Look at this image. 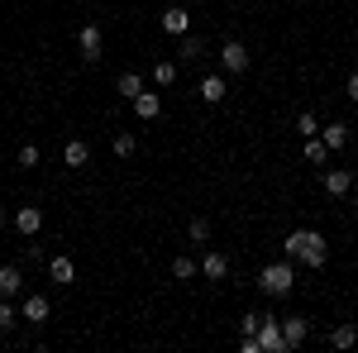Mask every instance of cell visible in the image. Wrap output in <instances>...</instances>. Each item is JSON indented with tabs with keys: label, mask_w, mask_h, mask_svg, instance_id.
Returning <instances> with one entry per match:
<instances>
[{
	"label": "cell",
	"mask_w": 358,
	"mask_h": 353,
	"mask_svg": "<svg viewBox=\"0 0 358 353\" xmlns=\"http://www.w3.org/2000/svg\"><path fill=\"white\" fill-rule=\"evenodd\" d=\"M282 253H287L292 263H306L310 272H320L330 263V244H325L320 229H292V234L282 239Z\"/></svg>",
	"instance_id": "6da1fadb"
},
{
	"label": "cell",
	"mask_w": 358,
	"mask_h": 353,
	"mask_svg": "<svg viewBox=\"0 0 358 353\" xmlns=\"http://www.w3.org/2000/svg\"><path fill=\"white\" fill-rule=\"evenodd\" d=\"M258 287H263V296H292V287H296V263H292V258L268 263V268L258 272Z\"/></svg>",
	"instance_id": "7a4b0ae2"
},
{
	"label": "cell",
	"mask_w": 358,
	"mask_h": 353,
	"mask_svg": "<svg viewBox=\"0 0 358 353\" xmlns=\"http://www.w3.org/2000/svg\"><path fill=\"white\" fill-rule=\"evenodd\" d=\"M248 62H253V53H248L239 38H224V43H220V72H224V77H239V72H248Z\"/></svg>",
	"instance_id": "3957f363"
},
{
	"label": "cell",
	"mask_w": 358,
	"mask_h": 353,
	"mask_svg": "<svg viewBox=\"0 0 358 353\" xmlns=\"http://www.w3.org/2000/svg\"><path fill=\"white\" fill-rule=\"evenodd\" d=\"M258 353H287V339H282V320L277 315H263V325H258Z\"/></svg>",
	"instance_id": "277c9868"
},
{
	"label": "cell",
	"mask_w": 358,
	"mask_h": 353,
	"mask_svg": "<svg viewBox=\"0 0 358 353\" xmlns=\"http://www.w3.org/2000/svg\"><path fill=\"white\" fill-rule=\"evenodd\" d=\"M77 53H82V62H101V53H106L101 24H82L77 29Z\"/></svg>",
	"instance_id": "5b68a950"
},
{
	"label": "cell",
	"mask_w": 358,
	"mask_h": 353,
	"mask_svg": "<svg viewBox=\"0 0 358 353\" xmlns=\"http://www.w3.org/2000/svg\"><path fill=\"white\" fill-rule=\"evenodd\" d=\"M48 315H53V301L48 296L29 291V296L20 301V320H29V325H48Z\"/></svg>",
	"instance_id": "8992f818"
},
{
	"label": "cell",
	"mask_w": 358,
	"mask_h": 353,
	"mask_svg": "<svg viewBox=\"0 0 358 353\" xmlns=\"http://www.w3.org/2000/svg\"><path fill=\"white\" fill-rule=\"evenodd\" d=\"M196 96H201L206 106H220L224 96H229V77H224V72H206L201 86H196Z\"/></svg>",
	"instance_id": "52a82bcc"
},
{
	"label": "cell",
	"mask_w": 358,
	"mask_h": 353,
	"mask_svg": "<svg viewBox=\"0 0 358 353\" xmlns=\"http://www.w3.org/2000/svg\"><path fill=\"white\" fill-rule=\"evenodd\" d=\"M129 106H134V120H143V124H153V120L163 115V96L143 86V91H138V96H134V101H129Z\"/></svg>",
	"instance_id": "ba28073f"
},
{
	"label": "cell",
	"mask_w": 358,
	"mask_h": 353,
	"mask_svg": "<svg viewBox=\"0 0 358 353\" xmlns=\"http://www.w3.org/2000/svg\"><path fill=\"white\" fill-rule=\"evenodd\" d=\"M282 339H287V353H296L306 339H310V320H306V315H287V320H282Z\"/></svg>",
	"instance_id": "9c48e42d"
},
{
	"label": "cell",
	"mask_w": 358,
	"mask_h": 353,
	"mask_svg": "<svg viewBox=\"0 0 358 353\" xmlns=\"http://www.w3.org/2000/svg\"><path fill=\"white\" fill-rule=\"evenodd\" d=\"M158 24H163L172 38H182V34H192V15H187L182 5H167L163 15H158Z\"/></svg>",
	"instance_id": "30bf717a"
},
{
	"label": "cell",
	"mask_w": 358,
	"mask_h": 353,
	"mask_svg": "<svg viewBox=\"0 0 358 353\" xmlns=\"http://www.w3.org/2000/svg\"><path fill=\"white\" fill-rule=\"evenodd\" d=\"M325 191H330L334 201H344L354 191V172L349 167H325Z\"/></svg>",
	"instance_id": "8fae6325"
},
{
	"label": "cell",
	"mask_w": 358,
	"mask_h": 353,
	"mask_svg": "<svg viewBox=\"0 0 358 353\" xmlns=\"http://www.w3.org/2000/svg\"><path fill=\"white\" fill-rule=\"evenodd\" d=\"M15 229H20L24 239H34V234L43 229V206H20V210H15Z\"/></svg>",
	"instance_id": "7c38bea8"
},
{
	"label": "cell",
	"mask_w": 358,
	"mask_h": 353,
	"mask_svg": "<svg viewBox=\"0 0 358 353\" xmlns=\"http://www.w3.org/2000/svg\"><path fill=\"white\" fill-rule=\"evenodd\" d=\"M48 277H53L57 287H72V282H77V263H72L67 253H57V258H48Z\"/></svg>",
	"instance_id": "4fadbf2b"
},
{
	"label": "cell",
	"mask_w": 358,
	"mask_h": 353,
	"mask_svg": "<svg viewBox=\"0 0 358 353\" xmlns=\"http://www.w3.org/2000/svg\"><path fill=\"white\" fill-rule=\"evenodd\" d=\"M62 163L67 167H86L91 163V143H86V138H67V143H62Z\"/></svg>",
	"instance_id": "5bb4252c"
},
{
	"label": "cell",
	"mask_w": 358,
	"mask_h": 353,
	"mask_svg": "<svg viewBox=\"0 0 358 353\" xmlns=\"http://www.w3.org/2000/svg\"><path fill=\"white\" fill-rule=\"evenodd\" d=\"M206 57V38L201 34H182V43H177V62H201Z\"/></svg>",
	"instance_id": "9a60e30c"
},
{
	"label": "cell",
	"mask_w": 358,
	"mask_h": 353,
	"mask_svg": "<svg viewBox=\"0 0 358 353\" xmlns=\"http://www.w3.org/2000/svg\"><path fill=\"white\" fill-rule=\"evenodd\" d=\"M320 138H325V148H330V153H339V148L354 138V129H349L344 120H339V124H320Z\"/></svg>",
	"instance_id": "2e32d148"
},
{
	"label": "cell",
	"mask_w": 358,
	"mask_h": 353,
	"mask_svg": "<svg viewBox=\"0 0 358 353\" xmlns=\"http://www.w3.org/2000/svg\"><path fill=\"white\" fill-rule=\"evenodd\" d=\"M24 291V272L15 268V263H5L0 268V296H20Z\"/></svg>",
	"instance_id": "e0dca14e"
},
{
	"label": "cell",
	"mask_w": 358,
	"mask_h": 353,
	"mask_svg": "<svg viewBox=\"0 0 358 353\" xmlns=\"http://www.w3.org/2000/svg\"><path fill=\"white\" fill-rule=\"evenodd\" d=\"M201 277L224 282V277H229V258H224V253H206V258H201Z\"/></svg>",
	"instance_id": "ac0fdd59"
},
{
	"label": "cell",
	"mask_w": 358,
	"mask_h": 353,
	"mask_svg": "<svg viewBox=\"0 0 358 353\" xmlns=\"http://www.w3.org/2000/svg\"><path fill=\"white\" fill-rule=\"evenodd\" d=\"M138 91H143V77H138V72H120V77H115V96H120V101H134Z\"/></svg>",
	"instance_id": "d6986e66"
},
{
	"label": "cell",
	"mask_w": 358,
	"mask_h": 353,
	"mask_svg": "<svg viewBox=\"0 0 358 353\" xmlns=\"http://www.w3.org/2000/svg\"><path fill=\"white\" fill-rule=\"evenodd\" d=\"M172 277L177 282H196L201 277V263H196L192 253H182V258H172Z\"/></svg>",
	"instance_id": "ffe728a7"
},
{
	"label": "cell",
	"mask_w": 358,
	"mask_h": 353,
	"mask_svg": "<svg viewBox=\"0 0 358 353\" xmlns=\"http://www.w3.org/2000/svg\"><path fill=\"white\" fill-rule=\"evenodd\" d=\"M306 163H310V167H325V163H330V148H325V138H320V134L306 138Z\"/></svg>",
	"instance_id": "44dd1931"
},
{
	"label": "cell",
	"mask_w": 358,
	"mask_h": 353,
	"mask_svg": "<svg viewBox=\"0 0 358 353\" xmlns=\"http://www.w3.org/2000/svg\"><path fill=\"white\" fill-rule=\"evenodd\" d=\"M330 344H334V349H354V344H358V325H349V320L334 325L330 329Z\"/></svg>",
	"instance_id": "7402d4cb"
},
{
	"label": "cell",
	"mask_w": 358,
	"mask_h": 353,
	"mask_svg": "<svg viewBox=\"0 0 358 353\" xmlns=\"http://www.w3.org/2000/svg\"><path fill=\"white\" fill-rule=\"evenodd\" d=\"M177 82V62H172V57H158V62H153V86H172Z\"/></svg>",
	"instance_id": "603a6c76"
},
{
	"label": "cell",
	"mask_w": 358,
	"mask_h": 353,
	"mask_svg": "<svg viewBox=\"0 0 358 353\" xmlns=\"http://www.w3.org/2000/svg\"><path fill=\"white\" fill-rule=\"evenodd\" d=\"M138 153V138L129 134V129H120V134H115V158H134Z\"/></svg>",
	"instance_id": "cb8c5ba5"
},
{
	"label": "cell",
	"mask_w": 358,
	"mask_h": 353,
	"mask_svg": "<svg viewBox=\"0 0 358 353\" xmlns=\"http://www.w3.org/2000/svg\"><path fill=\"white\" fill-rule=\"evenodd\" d=\"M296 129H301V138H315L320 134V115H315V110H301V115H296Z\"/></svg>",
	"instance_id": "d4e9b609"
},
{
	"label": "cell",
	"mask_w": 358,
	"mask_h": 353,
	"mask_svg": "<svg viewBox=\"0 0 358 353\" xmlns=\"http://www.w3.org/2000/svg\"><path fill=\"white\" fill-rule=\"evenodd\" d=\"M187 239H192V244H206V239H210V219H206V215H192V224H187Z\"/></svg>",
	"instance_id": "484cf974"
},
{
	"label": "cell",
	"mask_w": 358,
	"mask_h": 353,
	"mask_svg": "<svg viewBox=\"0 0 358 353\" xmlns=\"http://www.w3.org/2000/svg\"><path fill=\"white\" fill-rule=\"evenodd\" d=\"M15 325H20V310H15L10 301H0V334H10Z\"/></svg>",
	"instance_id": "4316f807"
},
{
	"label": "cell",
	"mask_w": 358,
	"mask_h": 353,
	"mask_svg": "<svg viewBox=\"0 0 358 353\" xmlns=\"http://www.w3.org/2000/svg\"><path fill=\"white\" fill-rule=\"evenodd\" d=\"M263 315H268V310H248L244 320H239V334H258V325H263Z\"/></svg>",
	"instance_id": "83f0119b"
},
{
	"label": "cell",
	"mask_w": 358,
	"mask_h": 353,
	"mask_svg": "<svg viewBox=\"0 0 358 353\" xmlns=\"http://www.w3.org/2000/svg\"><path fill=\"white\" fill-rule=\"evenodd\" d=\"M20 167H38V143H24L20 148Z\"/></svg>",
	"instance_id": "f1b7e54d"
},
{
	"label": "cell",
	"mask_w": 358,
	"mask_h": 353,
	"mask_svg": "<svg viewBox=\"0 0 358 353\" xmlns=\"http://www.w3.org/2000/svg\"><path fill=\"white\" fill-rule=\"evenodd\" d=\"M344 96L358 106V72H349V77H344Z\"/></svg>",
	"instance_id": "f546056e"
},
{
	"label": "cell",
	"mask_w": 358,
	"mask_h": 353,
	"mask_svg": "<svg viewBox=\"0 0 358 353\" xmlns=\"http://www.w3.org/2000/svg\"><path fill=\"white\" fill-rule=\"evenodd\" d=\"M0 219H5V201H0Z\"/></svg>",
	"instance_id": "4dcf8cb0"
},
{
	"label": "cell",
	"mask_w": 358,
	"mask_h": 353,
	"mask_svg": "<svg viewBox=\"0 0 358 353\" xmlns=\"http://www.w3.org/2000/svg\"><path fill=\"white\" fill-rule=\"evenodd\" d=\"M354 210H358V201H354Z\"/></svg>",
	"instance_id": "1f68e13d"
}]
</instances>
